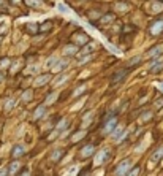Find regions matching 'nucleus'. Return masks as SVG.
I'll return each mask as SVG.
<instances>
[{"instance_id":"12","label":"nucleus","mask_w":163,"mask_h":176,"mask_svg":"<svg viewBox=\"0 0 163 176\" xmlns=\"http://www.w3.org/2000/svg\"><path fill=\"white\" fill-rule=\"evenodd\" d=\"M162 157H163V148H160L158 151H157L155 154L152 155V159H150V160H152V162H158V160L162 159Z\"/></svg>"},{"instance_id":"10","label":"nucleus","mask_w":163,"mask_h":176,"mask_svg":"<svg viewBox=\"0 0 163 176\" xmlns=\"http://www.w3.org/2000/svg\"><path fill=\"white\" fill-rule=\"evenodd\" d=\"M67 65H68V60H59V64H55V65L52 67V70H54V72H60V70L65 68Z\"/></svg>"},{"instance_id":"7","label":"nucleus","mask_w":163,"mask_h":176,"mask_svg":"<svg viewBox=\"0 0 163 176\" xmlns=\"http://www.w3.org/2000/svg\"><path fill=\"white\" fill-rule=\"evenodd\" d=\"M25 152V148H24V145H16L13 148V155L14 157H19V155H22Z\"/></svg>"},{"instance_id":"40","label":"nucleus","mask_w":163,"mask_h":176,"mask_svg":"<svg viewBox=\"0 0 163 176\" xmlns=\"http://www.w3.org/2000/svg\"><path fill=\"white\" fill-rule=\"evenodd\" d=\"M87 176H89V175H87Z\"/></svg>"},{"instance_id":"38","label":"nucleus","mask_w":163,"mask_h":176,"mask_svg":"<svg viewBox=\"0 0 163 176\" xmlns=\"http://www.w3.org/2000/svg\"><path fill=\"white\" fill-rule=\"evenodd\" d=\"M22 176H29V171H25V173H22Z\"/></svg>"},{"instance_id":"23","label":"nucleus","mask_w":163,"mask_h":176,"mask_svg":"<svg viewBox=\"0 0 163 176\" xmlns=\"http://www.w3.org/2000/svg\"><path fill=\"white\" fill-rule=\"evenodd\" d=\"M49 29H51V22L46 21V22H44V25H41V27H40V30L44 32V30H49Z\"/></svg>"},{"instance_id":"18","label":"nucleus","mask_w":163,"mask_h":176,"mask_svg":"<svg viewBox=\"0 0 163 176\" xmlns=\"http://www.w3.org/2000/svg\"><path fill=\"white\" fill-rule=\"evenodd\" d=\"M32 95H33V94H32V90H27V92L22 94V100H24V102H30L32 100Z\"/></svg>"},{"instance_id":"39","label":"nucleus","mask_w":163,"mask_h":176,"mask_svg":"<svg viewBox=\"0 0 163 176\" xmlns=\"http://www.w3.org/2000/svg\"><path fill=\"white\" fill-rule=\"evenodd\" d=\"M158 86H160V89H162V90H163V84H158Z\"/></svg>"},{"instance_id":"31","label":"nucleus","mask_w":163,"mask_h":176,"mask_svg":"<svg viewBox=\"0 0 163 176\" xmlns=\"http://www.w3.org/2000/svg\"><path fill=\"white\" fill-rule=\"evenodd\" d=\"M65 124H67V121H65V119H63V121H60V122H59L57 128H63V127H67V125H65Z\"/></svg>"},{"instance_id":"4","label":"nucleus","mask_w":163,"mask_h":176,"mask_svg":"<svg viewBox=\"0 0 163 176\" xmlns=\"http://www.w3.org/2000/svg\"><path fill=\"white\" fill-rule=\"evenodd\" d=\"M94 151H95V148H94L92 145H87V146H84V148H82L81 155H82V157H89V155L94 154Z\"/></svg>"},{"instance_id":"33","label":"nucleus","mask_w":163,"mask_h":176,"mask_svg":"<svg viewBox=\"0 0 163 176\" xmlns=\"http://www.w3.org/2000/svg\"><path fill=\"white\" fill-rule=\"evenodd\" d=\"M27 29L30 32H37V25H33V24H30V25H27Z\"/></svg>"},{"instance_id":"11","label":"nucleus","mask_w":163,"mask_h":176,"mask_svg":"<svg viewBox=\"0 0 163 176\" xmlns=\"http://www.w3.org/2000/svg\"><path fill=\"white\" fill-rule=\"evenodd\" d=\"M162 52H163V45H158V46H155L150 52H147V56H158V54H162Z\"/></svg>"},{"instance_id":"22","label":"nucleus","mask_w":163,"mask_h":176,"mask_svg":"<svg viewBox=\"0 0 163 176\" xmlns=\"http://www.w3.org/2000/svg\"><path fill=\"white\" fill-rule=\"evenodd\" d=\"M17 168H19V163H17V162H14L13 165H11V168H10V175H14Z\"/></svg>"},{"instance_id":"32","label":"nucleus","mask_w":163,"mask_h":176,"mask_svg":"<svg viewBox=\"0 0 163 176\" xmlns=\"http://www.w3.org/2000/svg\"><path fill=\"white\" fill-rule=\"evenodd\" d=\"M7 168H5V167H2V168H0V176H7Z\"/></svg>"},{"instance_id":"34","label":"nucleus","mask_w":163,"mask_h":176,"mask_svg":"<svg viewBox=\"0 0 163 176\" xmlns=\"http://www.w3.org/2000/svg\"><path fill=\"white\" fill-rule=\"evenodd\" d=\"M52 62L55 64V59H54V57H51V59H49V60H48V64H46V67H52Z\"/></svg>"},{"instance_id":"17","label":"nucleus","mask_w":163,"mask_h":176,"mask_svg":"<svg viewBox=\"0 0 163 176\" xmlns=\"http://www.w3.org/2000/svg\"><path fill=\"white\" fill-rule=\"evenodd\" d=\"M41 116H44V106H38L37 111H35V119H38Z\"/></svg>"},{"instance_id":"30","label":"nucleus","mask_w":163,"mask_h":176,"mask_svg":"<svg viewBox=\"0 0 163 176\" xmlns=\"http://www.w3.org/2000/svg\"><path fill=\"white\" fill-rule=\"evenodd\" d=\"M8 59H3V60H0V67H8Z\"/></svg>"},{"instance_id":"16","label":"nucleus","mask_w":163,"mask_h":176,"mask_svg":"<svg viewBox=\"0 0 163 176\" xmlns=\"http://www.w3.org/2000/svg\"><path fill=\"white\" fill-rule=\"evenodd\" d=\"M55 98H57V94H51V95H48V98H46V105H52L55 102Z\"/></svg>"},{"instance_id":"3","label":"nucleus","mask_w":163,"mask_h":176,"mask_svg":"<svg viewBox=\"0 0 163 176\" xmlns=\"http://www.w3.org/2000/svg\"><path fill=\"white\" fill-rule=\"evenodd\" d=\"M125 137H127V132L124 130L122 127H117V128L114 130V133H112V138H114L116 141H122Z\"/></svg>"},{"instance_id":"9","label":"nucleus","mask_w":163,"mask_h":176,"mask_svg":"<svg viewBox=\"0 0 163 176\" xmlns=\"http://www.w3.org/2000/svg\"><path fill=\"white\" fill-rule=\"evenodd\" d=\"M49 78H51V76H49V75H43V76H38L37 80H35V86H40V84H44V83H48V81H49Z\"/></svg>"},{"instance_id":"26","label":"nucleus","mask_w":163,"mask_h":176,"mask_svg":"<svg viewBox=\"0 0 163 176\" xmlns=\"http://www.w3.org/2000/svg\"><path fill=\"white\" fill-rule=\"evenodd\" d=\"M90 117H92V113H87V114H86V117H84V125H87V124H89Z\"/></svg>"},{"instance_id":"8","label":"nucleus","mask_w":163,"mask_h":176,"mask_svg":"<svg viewBox=\"0 0 163 176\" xmlns=\"http://www.w3.org/2000/svg\"><path fill=\"white\" fill-rule=\"evenodd\" d=\"M87 40H89V37L86 33H76L75 35V41L78 43V45H84Z\"/></svg>"},{"instance_id":"36","label":"nucleus","mask_w":163,"mask_h":176,"mask_svg":"<svg viewBox=\"0 0 163 176\" xmlns=\"http://www.w3.org/2000/svg\"><path fill=\"white\" fill-rule=\"evenodd\" d=\"M109 21H112V16H106L102 19V22H109Z\"/></svg>"},{"instance_id":"25","label":"nucleus","mask_w":163,"mask_h":176,"mask_svg":"<svg viewBox=\"0 0 163 176\" xmlns=\"http://www.w3.org/2000/svg\"><path fill=\"white\" fill-rule=\"evenodd\" d=\"M116 10H124V11H127V10H128V7H127V5H124V3H119V5H116Z\"/></svg>"},{"instance_id":"24","label":"nucleus","mask_w":163,"mask_h":176,"mask_svg":"<svg viewBox=\"0 0 163 176\" xmlns=\"http://www.w3.org/2000/svg\"><path fill=\"white\" fill-rule=\"evenodd\" d=\"M138 60H141V57H139V56H138V57H133L132 60H130V62H128V65H130V67L136 65V64H138Z\"/></svg>"},{"instance_id":"15","label":"nucleus","mask_w":163,"mask_h":176,"mask_svg":"<svg viewBox=\"0 0 163 176\" xmlns=\"http://www.w3.org/2000/svg\"><path fill=\"white\" fill-rule=\"evenodd\" d=\"M65 54H68V56H70V54H75V52H76V46H73V45H68L67 46V48H65Z\"/></svg>"},{"instance_id":"27","label":"nucleus","mask_w":163,"mask_h":176,"mask_svg":"<svg viewBox=\"0 0 163 176\" xmlns=\"http://www.w3.org/2000/svg\"><path fill=\"white\" fill-rule=\"evenodd\" d=\"M38 72V67H29L27 68V73H37Z\"/></svg>"},{"instance_id":"13","label":"nucleus","mask_w":163,"mask_h":176,"mask_svg":"<svg viewBox=\"0 0 163 176\" xmlns=\"http://www.w3.org/2000/svg\"><path fill=\"white\" fill-rule=\"evenodd\" d=\"M25 3L30 5V7H43V2H41V0H25Z\"/></svg>"},{"instance_id":"2","label":"nucleus","mask_w":163,"mask_h":176,"mask_svg":"<svg viewBox=\"0 0 163 176\" xmlns=\"http://www.w3.org/2000/svg\"><path fill=\"white\" fill-rule=\"evenodd\" d=\"M108 159H109V149H102L95 157V165H100V163H103Z\"/></svg>"},{"instance_id":"20","label":"nucleus","mask_w":163,"mask_h":176,"mask_svg":"<svg viewBox=\"0 0 163 176\" xmlns=\"http://www.w3.org/2000/svg\"><path fill=\"white\" fill-rule=\"evenodd\" d=\"M84 135H86V132L82 130V132H79V133H75V135H73V138H71V140H73V141H78V140H81Z\"/></svg>"},{"instance_id":"14","label":"nucleus","mask_w":163,"mask_h":176,"mask_svg":"<svg viewBox=\"0 0 163 176\" xmlns=\"http://www.w3.org/2000/svg\"><path fill=\"white\" fill-rule=\"evenodd\" d=\"M124 75H125V72H124V70H122V72H117L114 76H112V83H117V81H120V80L124 78Z\"/></svg>"},{"instance_id":"5","label":"nucleus","mask_w":163,"mask_h":176,"mask_svg":"<svg viewBox=\"0 0 163 176\" xmlns=\"http://www.w3.org/2000/svg\"><path fill=\"white\" fill-rule=\"evenodd\" d=\"M116 124H117V121H116V119H111V121H108V122L105 124V128H103V132H105V133H109L111 130H114V128H116Z\"/></svg>"},{"instance_id":"37","label":"nucleus","mask_w":163,"mask_h":176,"mask_svg":"<svg viewBox=\"0 0 163 176\" xmlns=\"http://www.w3.org/2000/svg\"><path fill=\"white\" fill-rule=\"evenodd\" d=\"M82 90H84V86H81L79 89H76V90H75V95H79V94H81Z\"/></svg>"},{"instance_id":"29","label":"nucleus","mask_w":163,"mask_h":176,"mask_svg":"<svg viewBox=\"0 0 163 176\" xmlns=\"http://www.w3.org/2000/svg\"><path fill=\"white\" fill-rule=\"evenodd\" d=\"M65 78H67V75H62V76H60V78H59V80H57V81H55V83H54V84H55V86H59V84H60V83H62V81H63V80H65Z\"/></svg>"},{"instance_id":"1","label":"nucleus","mask_w":163,"mask_h":176,"mask_svg":"<svg viewBox=\"0 0 163 176\" xmlns=\"http://www.w3.org/2000/svg\"><path fill=\"white\" fill-rule=\"evenodd\" d=\"M130 167H132V160L125 159L119 167H117V170H116V176H125V173L130 170Z\"/></svg>"},{"instance_id":"6","label":"nucleus","mask_w":163,"mask_h":176,"mask_svg":"<svg viewBox=\"0 0 163 176\" xmlns=\"http://www.w3.org/2000/svg\"><path fill=\"white\" fill-rule=\"evenodd\" d=\"M163 30V21H158V22H155V24L150 27V32H152L154 35H158L160 32Z\"/></svg>"},{"instance_id":"21","label":"nucleus","mask_w":163,"mask_h":176,"mask_svg":"<svg viewBox=\"0 0 163 176\" xmlns=\"http://www.w3.org/2000/svg\"><path fill=\"white\" fill-rule=\"evenodd\" d=\"M62 155V149H55V152H52V160H59V157Z\"/></svg>"},{"instance_id":"28","label":"nucleus","mask_w":163,"mask_h":176,"mask_svg":"<svg viewBox=\"0 0 163 176\" xmlns=\"http://www.w3.org/2000/svg\"><path fill=\"white\" fill-rule=\"evenodd\" d=\"M138 173H139V168H133L132 173H128V176H138Z\"/></svg>"},{"instance_id":"35","label":"nucleus","mask_w":163,"mask_h":176,"mask_svg":"<svg viewBox=\"0 0 163 176\" xmlns=\"http://www.w3.org/2000/svg\"><path fill=\"white\" fill-rule=\"evenodd\" d=\"M149 117H150V113H146L144 116H141V121H147Z\"/></svg>"},{"instance_id":"19","label":"nucleus","mask_w":163,"mask_h":176,"mask_svg":"<svg viewBox=\"0 0 163 176\" xmlns=\"http://www.w3.org/2000/svg\"><path fill=\"white\" fill-rule=\"evenodd\" d=\"M14 105H16V98H10V102L5 105V110H7V111H11V108H13Z\"/></svg>"}]
</instances>
